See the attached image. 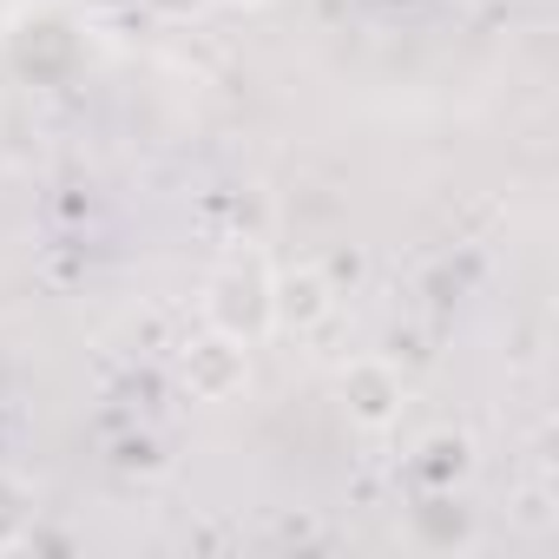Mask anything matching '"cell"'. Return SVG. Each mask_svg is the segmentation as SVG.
<instances>
[{
	"label": "cell",
	"mask_w": 559,
	"mask_h": 559,
	"mask_svg": "<svg viewBox=\"0 0 559 559\" xmlns=\"http://www.w3.org/2000/svg\"><path fill=\"white\" fill-rule=\"evenodd\" d=\"M336 395H343L349 428H362V435H389V428L402 421V408H408V382H402V369H395L389 356H356V362H343Z\"/></svg>",
	"instance_id": "3"
},
{
	"label": "cell",
	"mask_w": 559,
	"mask_h": 559,
	"mask_svg": "<svg viewBox=\"0 0 559 559\" xmlns=\"http://www.w3.org/2000/svg\"><path fill=\"white\" fill-rule=\"evenodd\" d=\"M178 389H185L191 402H204V408L237 402V395L250 389V343H237V336H224V330L191 336V343L178 349Z\"/></svg>",
	"instance_id": "2"
},
{
	"label": "cell",
	"mask_w": 559,
	"mask_h": 559,
	"mask_svg": "<svg viewBox=\"0 0 559 559\" xmlns=\"http://www.w3.org/2000/svg\"><path fill=\"white\" fill-rule=\"evenodd\" d=\"M330 317H336V284L317 263L276 270V284H270V330L276 336H317Z\"/></svg>",
	"instance_id": "4"
},
{
	"label": "cell",
	"mask_w": 559,
	"mask_h": 559,
	"mask_svg": "<svg viewBox=\"0 0 559 559\" xmlns=\"http://www.w3.org/2000/svg\"><path fill=\"white\" fill-rule=\"evenodd\" d=\"M270 284L276 270L263 250H230L211 276H204V330H224L237 343H270Z\"/></svg>",
	"instance_id": "1"
},
{
	"label": "cell",
	"mask_w": 559,
	"mask_h": 559,
	"mask_svg": "<svg viewBox=\"0 0 559 559\" xmlns=\"http://www.w3.org/2000/svg\"><path fill=\"white\" fill-rule=\"evenodd\" d=\"M408 467H415L421 487H461L474 474V448H467V435H428Z\"/></svg>",
	"instance_id": "6"
},
{
	"label": "cell",
	"mask_w": 559,
	"mask_h": 559,
	"mask_svg": "<svg viewBox=\"0 0 559 559\" xmlns=\"http://www.w3.org/2000/svg\"><path fill=\"white\" fill-rule=\"evenodd\" d=\"M34 513H40V507H34V487L0 467V552H14V546L34 539Z\"/></svg>",
	"instance_id": "7"
},
{
	"label": "cell",
	"mask_w": 559,
	"mask_h": 559,
	"mask_svg": "<svg viewBox=\"0 0 559 559\" xmlns=\"http://www.w3.org/2000/svg\"><path fill=\"white\" fill-rule=\"evenodd\" d=\"M408 539L421 552H467L480 539V520H474V507L454 500V487H428L421 507H408Z\"/></svg>",
	"instance_id": "5"
},
{
	"label": "cell",
	"mask_w": 559,
	"mask_h": 559,
	"mask_svg": "<svg viewBox=\"0 0 559 559\" xmlns=\"http://www.w3.org/2000/svg\"><path fill=\"white\" fill-rule=\"evenodd\" d=\"M224 8H243L250 14V8H270V0H224Z\"/></svg>",
	"instance_id": "9"
},
{
	"label": "cell",
	"mask_w": 559,
	"mask_h": 559,
	"mask_svg": "<svg viewBox=\"0 0 559 559\" xmlns=\"http://www.w3.org/2000/svg\"><path fill=\"white\" fill-rule=\"evenodd\" d=\"M139 8L152 14V21H165V27H191V21H204L217 0H139Z\"/></svg>",
	"instance_id": "8"
}]
</instances>
